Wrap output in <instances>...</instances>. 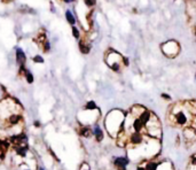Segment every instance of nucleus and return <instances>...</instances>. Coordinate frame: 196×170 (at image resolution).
<instances>
[{
    "label": "nucleus",
    "mask_w": 196,
    "mask_h": 170,
    "mask_svg": "<svg viewBox=\"0 0 196 170\" xmlns=\"http://www.w3.org/2000/svg\"><path fill=\"white\" fill-rule=\"evenodd\" d=\"M186 110L183 108H180L178 109V112L177 110H173L172 112V122L175 124V125H178V127H183V125H188L189 122H193V120L194 117H188L187 114L185 113Z\"/></svg>",
    "instance_id": "1"
},
{
    "label": "nucleus",
    "mask_w": 196,
    "mask_h": 170,
    "mask_svg": "<svg viewBox=\"0 0 196 170\" xmlns=\"http://www.w3.org/2000/svg\"><path fill=\"white\" fill-rule=\"evenodd\" d=\"M129 159L127 157H124V156H119V157H116L115 160H113V163H115V166L117 167L119 170H125V167L129 164Z\"/></svg>",
    "instance_id": "2"
},
{
    "label": "nucleus",
    "mask_w": 196,
    "mask_h": 170,
    "mask_svg": "<svg viewBox=\"0 0 196 170\" xmlns=\"http://www.w3.org/2000/svg\"><path fill=\"white\" fill-rule=\"evenodd\" d=\"M142 139H144V137L141 135V132H135V131H133V132L131 133L130 138H129V141H130L132 145H139L142 143Z\"/></svg>",
    "instance_id": "3"
},
{
    "label": "nucleus",
    "mask_w": 196,
    "mask_h": 170,
    "mask_svg": "<svg viewBox=\"0 0 196 170\" xmlns=\"http://www.w3.org/2000/svg\"><path fill=\"white\" fill-rule=\"evenodd\" d=\"M16 61L20 65H23L24 62H25V54L22 51L21 48H17L16 49Z\"/></svg>",
    "instance_id": "4"
},
{
    "label": "nucleus",
    "mask_w": 196,
    "mask_h": 170,
    "mask_svg": "<svg viewBox=\"0 0 196 170\" xmlns=\"http://www.w3.org/2000/svg\"><path fill=\"white\" fill-rule=\"evenodd\" d=\"M22 121V117L20 114H12L8 117V123L10 125H16Z\"/></svg>",
    "instance_id": "5"
},
{
    "label": "nucleus",
    "mask_w": 196,
    "mask_h": 170,
    "mask_svg": "<svg viewBox=\"0 0 196 170\" xmlns=\"http://www.w3.org/2000/svg\"><path fill=\"white\" fill-rule=\"evenodd\" d=\"M93 132H94V135H95L96 137V140H98V141H101L102 138H103V132H102V130L100 129V127H99V125H95Z\"/></svg>",
    "instance_id": "6"
},
{
    "label": "nucleus",
    "mask_w": 196,
    "mask_h": 170,
    "mask_svg": "<svg viewBox=\"0 0 196 170\" xmlns=\"http://www.w3.org/2000/svg\"><path fill=\"white\" fill-rule=\"evenodd\" d=\"M185 136H186V138L189 140H193L195 138V132L193 129H186L185 130Z\"/></svg>",
    "instance_id": "7"
},
{
    "label": "nucleus",
    "mask_w": 196,
    "mask_h": 170,
    "mask_svg": "<svg viewBox=\"0 0 196 170\" xmlns=\"http://www.w3.org/2000/svg\"><path fill=\"white\" fill-rule=\"evenodd\" d=\"M65 18H67V21L69 22L70 24H75L76 20H75L74 15H72V13H71L70 10H67V12H65Z\"/></svg>",
    "instance_id": "8"
},
{
    "label": "nucleus",
    "mask_w": 196,
    "mask_h": 170,
    "mask_svg": "<svg viewBox=\"0 0 196 170\" xmlns=\"http://www.w3.org/2000/svg\"><path fill=\"white\" fill-rule=\"evenodd\" d=\"M157 166H158V164L155 163V162H148L146 168H144V170H157Z\"/></svg>",
    "instance_id": "9"
},
{
    "label": "nucleus",
    "mask_w": 196,
    "mask_h": 170,
    "mask_svg": "<svg viewBox=\"0 0 196 170\" xmlns=\"http://www.w3.org/2000/svg\"><path fill=\"white\" fill-rule=\"evenodd\" d=\"M79 48H80V52L83 53V54H87V53L90 52V47H88L87 45H85V44H83V43L79 44Z\"/></svg>",
    "instance_id": "10"
},
{
    "label": "nucleus",
    "mask_w": 196,
    "mask_h": 170,
    "mask_svg": "<svg viewBox=\"0 0 196 170\" xmlns=\"http://www.w3.org/2000/svg\"><path fill=\"white\" fill-rule=\"evenodd\" d=\"M80 133H82V136L83 137H90L91 136V131H90V129L88 128H82V130H80Z\"/></svg>",
    "instance_id": "11"
},
{
    "label": "nucleus",
    "mask_w": 196,
    "mask_h": 170,
    "mask_svg": "<svg viewBox=\"0 0 196 170\" xmlns=\"http://www.w3.org/2000/svg\"><path fill=\"white\" fill-rule=\"evenodd\" d=\"M25 77H26V82H28V83H32V82H33V76H32V74H31L30 71H28V70L25 71Z\"/></svg>",
    "instance_id": "12"
},
{
    "label": "nucleus",
    "mask_w": 196,
    "mask_h": 170,
    "mask_svg": "<svg viewBox=\"0 0 196 170\" xmlns=\"http://www.w3.org/2000/svg\"><path fill=\"white\" fill-rule=\"evenodd\" d=\"M95 108H96V105L94 101H90L86 105V109H95Z\"/></svg>",
    "instance_id": "13"
},
{
    "label": "nucleus",
    "mask_w": 196,
    "mask_h": 170,
    "mask_svg": "<svg viewBox=\"0 0 196 170\" xmlns=\"http://www.w3.org/2000/svg\"><path fill=\"white\" fill-rule=\"evenodd\" d=\"M72 35H74L75 38H78L79 37V31L76 26H72Z\"/></svg>",
    "instance_id": "14"
},
{
    "label": "nucleus",
    "mask_w": 196,
    "mask_h": 170,
    "mask_svg": "<svg viewBox=\"0 0 196 170\" xmlns=\"http://www.w3.org/2000/svg\"><path fill=\"white\" fill-rule=\"evenodd\" d=\"M33 61L38 62V63H41V62H44V59L40 57V55H36V57H33Z\"/></svg>",
    "instance_id": "15"
},
{
    "label": "nucleus",
    "mask_w": 196,
    "mask_h": 170,
    "mask_svg": "<svg viewBox=\"0 0 196 170\" xmlns=\"http://www.w3.org/2000/svg\"><path fill=\"white\" fill-rule=\"evenodd\" d=\"M87 6H94L95 5V0H85Z\"/></svg>",
    "instance_id": "16"
},
{
    "label": "nucleus",
    "mask_w": 196,
    "mask_h": 170,
    "mask_svg": "<svg viewBox=\"0 0 196 170\" xmlns=\"http://www.w3.org/2000/svg\"><path fill=\"white\" fill-rule=\"evenodd\" d=\"M51 48V46H49V44L48 43H45V51H48Z\"/></svg>",
    "instance_id": "17"
},
{
    "label": "nucleus",
    "mask_w": 196,
    "mask_h": 170,
    "mask_svg": "<svg viewBox=\"0 0 196 170\" xmlns=\"http://www.w3.org/2000/svg\"><path fill=\"white\" fill-rule=\"evenodd\" d=\"M162 97H163L164 99H167V100H170V97H169V96H166V94H162Z\"/></svg>",
    "instance_id": "18"
},
{
    "label": "nucleus",
    "mask_w": 196,
    "mask_h": 170,
    "mask_svg": "<svg viewBox=\"0 0 196 170\" xmlns=\"http://www.w3.org/2000/svg\"><path fill=\"white\" fill-rule=\"evenodd\" d=\"M136 170H144V168H141V167H139V168H138Z\"/></svg>",
    "instance_id": "19"
},
{
    "label": "nucleus",
    "mask_w": 196,
    "mask_h": 170,
    "mask_svg": "<svg viewBox=\"0 0 196 170\" xmlns=\"http://www.w3.org/2000/svg\"><path fill=\"white\" fill-rule=\"evenodd\" d=\"M65 2H71V1H72V0H64Z\"/></svg>",
    "instance_id": "20"
},
{
    "label": "nucleus",
    "mask_w": 196,
    "mask_h": 170,
    "mask_svg": "<svg viewBox=\"0 0 196 170\" xmlns=\"http://www.w3.org/2000/svg\"><path fill=\"white\" fill-rule=\"evenodd\" d=\"M39 170H44V169H43V168H40V169H39Z\"/></svg>",
    "instance_id": "21"
}]
</instances>
